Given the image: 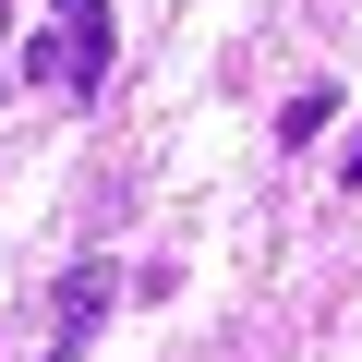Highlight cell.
Instances as JSON below:
<instances>
[{
  "mask_svg": "<svg viewBox=\"0 0 362 362\" xmlns=\"http://www.w3.org/2000/svg\"><path fill=\"white\" fill-rule=\"evenodd\" d=\"M49 61H61V73H49L61 97H97V85H109V0H61Z\"/></svg>",
  "mask_w": 362,
  "mask_h": 362,
  "instance_id": "6da1fadb",
  "label": "cell"
},
{
  "mask_svg": "<svg viewBox=\"0 0 362 362\" xmlns=\"http://www.w3.org/2000/svg\"><path fill=\"white\" fill-rule=\"evenodd\" d=\"M109 302H121V278H109V266L85 254V266L61 278V326H49V362H85V338L109 326Z\"/></svg>",
  "mask_w": 362,
  "mask_h": 362,
  "instance_id": "7a4b0ae2",
  "label": "cell"
},
{
  "mask_svg": "<svg viewBox=\"0 0 362 362\" xmlns=\"http://www.w3.org/2000/svg\"><path fill=\"white\" fill-rule=\"evenodd\" d=\"M326 121H338V85H302V97H290V109H278V145H314V133H326Z\"/></svg>",
  "mask_w": 362,
  "mask_h": 362,
  "instance_id": "3957f363",
  "label": "cell"
},
{
  "mask_svg": "<svg viewBox=\"0 0 362 362\" xmlns=\"http://www.w3.org/2000/svg\"><path fill=\"white\" fill-rule=\"evenodd\" d=\"M350 181H362V133H350Z\"/></svg>",
  "mask_w": 362,
  "mask_h": 362,
  "instance_id": "277c9868",
  "label": "cell"
}]
</instances>
